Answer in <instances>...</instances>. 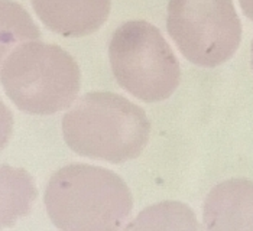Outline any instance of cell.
Returning <instances> with one entry per match:
<instances>
[{
	"mask_svg": "<svg viewBox=\"0 0 253 231\" xmlns=\"http://www.w3.org/2000/svg\"><path fill=\"white\" fill-rule=\"evenodd\" d=\"M151 121L142 107L126 97L94 91L84 94L62 117V135L80 156L123 163L142 154Z\"/></svg>",
	"mask_w": 253,
	"mask_h": 231,
	"instance_id": "6da1fadb",
	"label": "cell"
},
{
	"mask_svg": "<svg viewBox=\"0 0 253 231\" xmlns=\"http://www.w3.org/2000/svg\"><path fill=\"white\" fill-rule=\"evenodd\" d=\"M43 202L59 230H117L130 217L133 198L125 181L110 169L73 163L54 173Z\"/></svg>",
	"mask_w": 253,
	"mask_h": 231,
	"instance_id": "7a4b0ae2",
	"label": "cell"
},
{
	"mask_svg": "<svg viewBox=\"0 0 253 231\" xmlns=\"http://www.w3.org/2000/svg\"><path fill=\"white\" fill-rule=\"evenodd\" d=\"M1 85L15 106L29 115L49 116L68 109L81 88L77 61L55 43H20L6 58Z\"/></svg>",
	"mask_w": 253,
	"mask_h": 231,
	"instance_id": "3957f363",
	"label": "cell"
},
{
	"mask_svg": "<svg viewBox=\"0 0 253 231\" xmlns=\"http://www.w3.org/2000/svg\"><path fill=\"white\" fill-rule=\"evenodd\" d=\"M112 71L119 85L146 103L174 94L181 68L161 31L146 20H129L119 26L109 43Z\"/></svg>",
	"mask_w": 253,
	"mask_h": 231,
	"instance_id": "277c9868",
	"label": "cell"
},
{
	"mask_svg": "<svg viewBox=\"0 0 253 231\" xmlns=\"http://www.w3.org/2000/svg\"><path fill=\"white\" fill-rule=\"evenodd\" d=\"M167 29L185 59L206 68L233 57L243 32L233 0H169Z\"/></svg>",
	"mask_w": 253,
	"mask_h": 231,
	"instance_id": "5b68a950",
	"label": "cell"
},
{
	"mask_svg": "<svg viewBox=\"0 0 253 231\" xmlns=\"http://www.w3.org/2000/svg\"><path fill=\"white\" fill-rule=\"evenodd\" d=\"M35 13L52 32L65 38L87 37L106 23L112 0H31Z\"/></svg>",
	"mask_w": 253,
	"mask_h": 231,
	"instance_id": "8992f818",
	"label": "cell"
},
{
	"mask_svg": "<svg viewBox=\"0 0 253 231\" xmlns=\"http://www.w3.org/2000/svg\"><path fill=\"white\" fill-rule=\"evenodd\" d=\"M209 230H253V182L229 179L215 185L204 204Z\"/></svg>",
	"mask_w": 253,
	"mask_h": 231,
	"instance_id": "52a82bcc",
	"label": "cell"
},
{
	"mask_svg": "<svg viewBox=\"0 0 253 231\" xmlns=\"http://www.w3.org/2000/svg\"><path fill=\"white\" fill-rule=\"evenodd\" d=\"M38 198L32 175L22 168L0 166V229L13 227L29 215Z\"/></svg>",
	"mask_w": 253,
	"mask_h": 231,
	"instance_id": "ba28073f",
	"label": "cell"
},
{
	"mask_svg": "<svg viewBox=\"0 0 253 231\" xmlns=\"http://www.w3.org/2000/svg\"><path fill=\"white\" fill-rule=\"evenodd\" d=\"M41 38L38 25L16 1L0 0V74L6 58L20 43Z\"/></svg>",
	"mask_w": 253,
	"mask_h": 231,
	"instance_id": "9c48e42d",
	"label": "cell"
},
{
	"mask_svg": "<svg viewBox=\"0 0 253 231\" xmlns=\"http://www.w3.org/2000/svg\"><path fill=\"white\" fill-rule=\"evenodd\" d=\"M13 132V113L0 98V152L6 148Z\"/></svg>",
	"mask_w": 253,
	"mask_h": 231,
	"instance_id": "30bf717a",
	"label": "cell"
},
{
	"mask_svg": "<svg viewBox=\"0 0 253 231\" xmlns=\"http://www.w3.org/2000/svg\"><path fill=\"white\" fill-rule=\"evenodd\" d=\"M239 3H240V7H242L243 13L249 19L253 20V0H239Z\"/></svg>",
	"mask_w": 253,
	"mask_h": 231,
	"instance_id": "8fae6325",
	"label": "cell"
},
{
	"mask_svg": "<svg viewBox=\"0 0 253 231\" xmlns=\"http://www.w3.org/2000/svg\"><path fill=\"white\" fill-rule=\"evenodd\" d=\"M252 68H253V40H252Z\"/></svg>",
	"mask_w": 253,
	"mask_h": 231,
	"instance_id": "7c38bea8",
	"label": "cell"
}]
</instances>
